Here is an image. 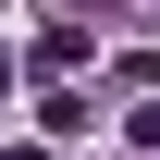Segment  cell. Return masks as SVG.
<instances>
[{
	"label": "cell",
	"mask_w": 160,
	"mask_h": 160,
	"mask_svg": "<svg viewBox=\"0 0 160 160\" xmlns=\"http://www.w3.org/2000/svg\"><path fill=\"white\" fill-rule=\"evenodd\" d=\"M123 136H136V148L160 160V99H136V111H123Z\"/></svg>",
	"instance_id": "obj_1"
},
{
	"label": "cell",
	"mask_w": 160,
	"mask_h": 160,
	"mask_svg": "<svg viewBox=\"0 0 160 160\" xmlns=\"http://www.w3.org/2000/svg\"><path fill=\"white\" fill-rule=\"evenodd\" d=\"M0 160H49V148H0Z\"/></svg>",
	"instance_id": "obj_2"
}]
</instances>
